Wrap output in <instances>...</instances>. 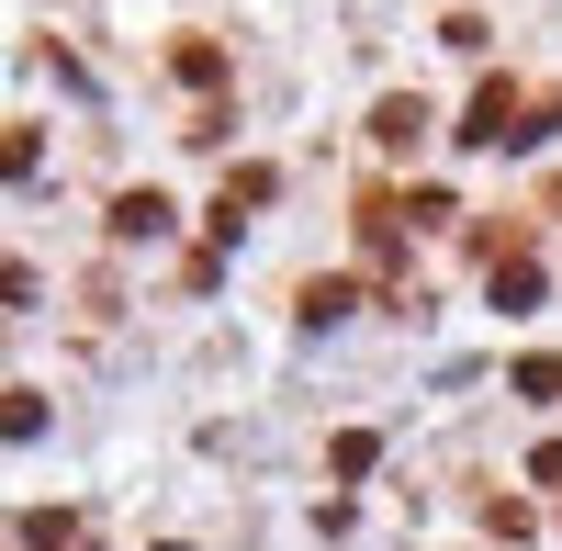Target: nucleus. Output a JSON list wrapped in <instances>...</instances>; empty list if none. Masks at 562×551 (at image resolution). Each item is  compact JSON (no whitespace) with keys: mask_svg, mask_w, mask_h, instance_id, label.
<instances>
[{"mask_svg":"<svg viewBox=\"0 0 562 551\" xmlns=\"http://www.w3.org/2000/svg\"><path fill=\"white\" fill-rule=\"evenodd\" d=\"M506 124H518V79H484V90H473V113H461V147H518Z\"/></svg>","mask_w":562,"mask_h":551,"instance_id":"obj_1","label":"nucleus"},{"mask_svg":"<svg viewBox=\"0 0 562 551\" xmlns=\"http://www.w3.org/2000/svg\"><path fill=\"white\" fill-rule=\"evenodd\" d=\"M371 147H394V158H405V147H428V102H405V90H394V102L371 113Z\"/></svg>","mask_w":562,"mask_h":551,"instance_id":"obj_2","label":"nucleus"},{"mask_svg":"<svg viewBox=\"0 0 562 551\" xmlns=\"http://www.w3.org/2000/svg\"><path fill=\"white\" fill-rule=\"evenodd\" d=\"M495 304H506V315H529V304H540V259L506 248V259H495Z\"/></svg>","mask_w":562,"mask_h":551,"instance_id":"obj_3","label":"nucleus"},{"mask_svg":"<svg viewBox=\"0 0 562 551\" xmlns=\"http://www.w3.org/2000/svg\"><path fill=\"white\" fill-rule=\"evenodd\" d=\"M113 237H169V203H158V192H124V203H113Z\"/></svg>","mask_w":562,"mask_h":551,"instance_id":"obj_4","label":"nucleus"},{"mask_svg":"<svg viewBox=\"0 0 562 551\" xmlns=\"http://www.w3.org/2000/svg\"><path fill=\"white\" fill-rule=\"evenodd\" d=\"M326 462H338V473H349V484H360V473H371V462H383V439H371V428H349V439H338V450H326Z\"/></svg>","mask_w":562,"mask_h":551,"instance_id":"obj_5","label":"nucleus"},{"mask_svg":"<svg viewBox=\"0 0 562 551\" xmlns=\"http://www.w3.org/2000/svg\"><path fill=\"white\" fill-rule=\"evenodd\" d=\"M45 428V394H0V439H34Z\"/></svg>","mask_w":562,"mask_h":551,"instance_id":"obj_6","label":"nucleus"},{"mask_svg":"<svg viewBox=\"0 0 562 551\" xmlns=\"http://www.w3.org/2000/svg\"><path fill=\"white\" fill-rule=\"evenodd\" d=\"M518 394H540V405H551V394H562V360H540V349H529V360H518Z\"/></svg>","mask_w":562,"mask_h":551,"instance_id":"obj_7","label":"nucleus"},{"mask_svg":"<svg viewBox=\"0 0 562 551\" xmlns=\"http://www.w3.org/2000/svg\"><path fill=\"white\" fill-rule=\"evenodd\" d=\"M551 214H562V180H551Z\"/></svg>","mask_w":562,"mask_h":551,"instance_id":"obj_8","label":"nucleus"}]
</instances>
